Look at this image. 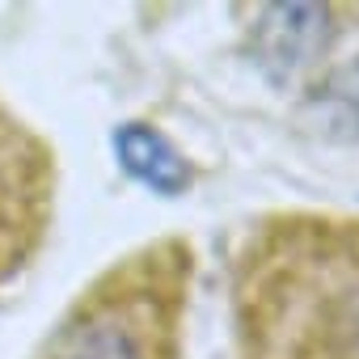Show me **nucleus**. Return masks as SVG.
I'll return each instance as SVG.
<instances>
[{
    "mask_svg": "<svg viewBox=\"0 0 359 359\" xmlns=\"http://www.w3.org/2000/svg\"><path fill=\"white\" fill-rule=\"evenodd\" d=\"M334 9L330 5H271L258 18V64L271 72V81L287 85L300 72H309L317 60H325V47L334 39Z\"/></svg>",
    "mask_w": 359,
    "mask_h": 359,
    "instance_id": "3",
    "label": "nucleus"
},
{
    "mask_svg": "<svg viewBox=\"0 0 359 359\" xmlns=\"http://www.w3.org/2000/svg\"><path fill=\"white\" fill-rule=\"evenodd\" d=\"M191 250L156 241L110 262L30 359H182Z\"/></svg>",
    "mask_w": 359,
    "mask_h": 359,
    "instance_id": "2",
    "label": "nucleus"
},
{
    "mask_svg": "<svg viewBox=\"0 0 359 359\" xmlns=\"http://www.w3.org/2000/svg\"><path fill=\"white\" fill-rule=\"evenodd\" d=\"M114 152H118V165L135 177L140 187H148V191H156L165 199L182 195L191 187L187 156L148 123H123L114 131Z\"/></svg>",
    "mask_w": 359,
    "mask_h": 359,
    "instance_id": "4",
    "label": "nucleus"
},
{
    "mask_svg": "<svg viewBox=\"0 0 359 359\" xmlns=\"http://www.w3.org/2000/svg\"><path fill=\"white\" fill-rule=\"evenodd\" d=\"M233 359H359V220L279 212L233 266Z\"/></svg>",
    "mask_w": 359,
    "mask_h": 359,
    "instance_id": "1",
    "label": "nucleus"
}]
</instances>
